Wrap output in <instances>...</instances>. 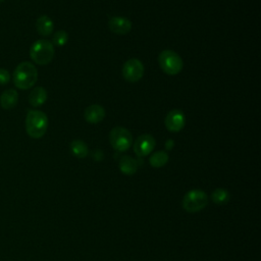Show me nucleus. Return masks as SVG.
Here are the masks:
<instances>
[{"mask_svg":"<svg viewBox=\"0 0 261 261\" xmlns=\"http://www.w3.org/2000/svg\"><path fill=\"white\" fill-rule=\"evenodd\" d=\"M12 79L16 88L20 90H28L36 84L38 80V70L33 63L23 61L15 67Z\"/></svg>","mask_w":261,"mask_h":261,"instance_id":"nucleus-1","label":"nucleus"},{"mask_svg":"<svg viewBox=\"0 0 261 261\" xmlns=\"http://www.w3.org/2000/svg\"><path fill=\"white\" fill-rule=\"evenodd\" d=\"M48 128V117L40 110H29L25 117L27 134L33 139L42 138Z\"/></svg>","mask_w":261,"mask_h":261,"instance_id":"nucleus-2","label":"nucleus"},{"mask_svg":"<svg viewBox=\"0 0 261 261\" xmlns=\"http://www.w3.org/2000/svg\"><path fill=\"white\" fill-rule=\"evenodd\" d=\"M30 56L37 64H48L54 57V45L49 40L40 39L32 44L30 48Z\"/></svg>","mask_w":261,"mask_h":261,"instance_id":"nucleus-3","label":"nucleus"},{"mask_svg":"<svg viewBox=\"0 0 261 261\" xmlns=\"http://www.w3.org/2000/svg\"><path fill=\"white\" fill-rule=\"evenodd\" d=\"M158 62L161 69L168 75L179 73L184 66L181 57L172 50L161 51L158 56Z\"/></svg>","mask_w":261,"mask_h":261,"instance_id":"nucleus-4","label":"nucleus"},{"mask_svg":"<svg viewBox=\"0 0 261 261\" xmlns=\"http://www.w3.org/2000/svg\"><path fill=\"white\" fill-rule=\"evenodd\" d=\"M208 204V196L202 190H191L184 196L182 208L189 213H196L204 209Z\"/></svg>","mask_w":261,"mask_h":261,"instance_id":"nucleus-5","label":"nucleus"},{"mask_svg":"<svg viewBox=\"0 0 261 261\" xmlns=\"http://www.w3.org/2000/svg\"><path fill=\"white\" fill-rule=\"evenodd\" d=\"M109 142L114 150L124 152L129 149L133 143V137L128 129L121 126H116L109 133Z\"/></svg>","mask_w":261,"mask_h":261,"instance_id":"nucleus-6","label":"nucleus"},{"mask_svg":"<svg viewBox=\"0 0 261 261\" xmlns=\"http://www.w3.org/2000/svg\"><path fill=\"white\" fill-rule=\"evenodd\" d=\"M121 73L125 81L129 83H136L140 81L144 75V65L141 60L137 58H130L124 62Z\"/></svg>","mask_w":261,"mask_h":261,"instance_id":"nucleus-7","label":"nucleus"},{"mask_svg":"<svg viewBox=\"0 0 261 261\" xmlns=\"http://www.w3.org/2000/svg\"><path fill=\"white\" fill-rule=\"evenodd\" d=\"M164 124L169 132L177 133L186 125V115L180 109H172L167 113Z\"/></svg>","mask_w":261,"mask_h":261,"instance_id":"nucleus-8","label":"nucleus"},{"mask_svg":"<svg viewBox=\"0 0 261 261\" xmlns=\"http://www.w3.org/2000/svg\"><path fill=\"white\" fill-rule=\"evenodd\" d=\"M155 139L149 135V134H144L141 135L135 142L134 144V151L139 157H144L149 155L154 147H155Z\"/></svg>","mask_w":261,"mask_h":261,"instance_id":"nucleus-9","label":"nucleus"},{"mask_svg":"<svg viewBox=\"0 0 261 261\" xmlns=\"http://www.w3.org/2000/svg\"><path fill=\"white\" fill-rule=\"evenodd\" d=\"M109 29L116 35H126L132 30V21L123 16H113L109 20Z\"/></svg>","mask_w":261,"mask_h":261,"instance_id":"nucleus-10","label":"nucleus"},{"mask_svg":"<svg viewBox=\"0 0 261 261\" xmlns=\"http://www.w3.org/2000/svg\"><path fill=\"white\" fill-rule=\"evenodd\" d=\"M105 114H106L105 109L101 105L93 104L85 109L84 116H85V119L87 122L98 123L104 119Z\"/></svg>","mask_w":261,"mask_h":261,"instance_id":"nucleus-11","label":"nucleus"},{"mask_svg":"<svg viewBox=\"0 0 261 261\" xmlns=\"http://www.w3.org/2000/svg\"><path fill=\"white\" fill-rule=\"evenodd\" d=\"M18 102V93L14 89H8L2 92L0 96V105L3 109L9 110Z\"/></svg>","mask_w":261,"mask_h":261,"instance_id":"nucleus-12","label":"nucleus"},{"mask_svg":"<svg viewBox=\"0 0 261 261\" xmlns=\"http://www.w3.org/2000/svg\"><path fill=\"white\" fill-rule=\"evenodd\" d=\"M36 29L41 36L43 37L50 36L54 29L53 20L48 15H42L36 21Z\"/></svg>","mask_w":261,"mask_h":261,"instance_id":"nucleus-13","label":"nucleus"},{"mask_svg":"<svg viewBox=\"0 0 261 261\" xmlns=\"http://www.w3.org/2000/svg\"><path fill=\"white\" fill-rule=\"evenodd\" d=\"M47 100V91L43 87L34 88L29 95V102L33 107L42 106Z\"/></svg>","mask_w":261,"mask_h":261,"instance_id":"nucleus-14","label":"nucleus"},{"mask_svg":"<svg viewBox=\"0 0 261 261\" xmlns=\"http://www.w3.org/2000/svg\"><path fill=\"white\" fill-rule=\"evenodd\" d=\"M119 169L122 173L126 175H132L138 170V162L130 156H122L119 160Z\"/></svg>","mask_w":261,"mask_h":261,"instance_id":"nucleus-15","label":"nucleus"},{"mask_svg":"<svg viewBox=\"0 0 261 261\" xmlns=\"http://www.w3.org/2000/svg\"><path fill=\"white\" fill-rule=\"evenodd\" d=\"M70 151L76 158H85L89 154L88 146L82 140H73L70 143Z\"/></svg>","mask_w":261,"mask_h":261,"instance_id":"nucleus-16","label":"nucleus"},{"mask_svg":"<svg viewBox=\"0 0 261 261\" xmlns=\"http://www.w3.org/2000/svg\"><path fill=\"white\" fill-rule=\"evenodd\" d=\"M169 156L165 151H157L153 153L149 159V163L152 167L160 168L168 162Z\"/></svg>","mask_w":261,"mask_h":261,"instance_id":"nucleus-17","label":"nucleus"},{"mask_svg":"<svg viewBox=\"0 0 261 261\" xmlns=\"http://www.w3.org/2000/svg\"><path fill=\"white\" fill-rule=\"evenodd\" d=\"M211 199L217 205H224L229 201V193L224 189L217 188L212 192Z\"/></svg>","mask_w":261,"mask_h":261,"instance_id":"nucleus-18","label":"nucleus"},{"mask_svg":"<svg viewBox=\"0 0 261 261\" xmlns=\"http://www.w3.org/2000/svg\"><path fill=\"white\" fill-rule=\"evenodd\" d=\"M67 41H68V34L63 30L57 31L52 38V44L58 47L64 46L67 43Z\"/></svg>","mask_w":261,"mask_h":261,"instance_id":"nucleus-19","label":"nucleus"},{"mask_svg":"<svg viewBox=\"0 0 261 261\" xmlns=\"http://www.w3.org/2000/svg\"><path fill=\"white\" fill-rule=\"evenodd\" d=\"M10 81V73L5 68H0V85H7Z\"/></svg>","mask_w":261,"mask_h":261,"instance_id":"nucleus-20","label":"nucleus"},{"mask_svg":"<svg viewBox=\"0 0 261 261\" xmlns=\"http://www.w3.org/2000/svg\"><path fill=\"white\" fill-rule=\"evenodd\" d=\"M92 156L96 161H101L103 159V153L101 150H94Z\"/></svg>","mask_w":261,"mask_h":261,"instance_id":"nucleus-21","label":"nucleus"},{"mask_svg":"<svg viewBox=\"0 0 261 261\" xmlns=\"http://www.w3.org/2000/svg\"><path fill=\"white\" fill-rule=\"evenodd\" d=\"M165 147H166L167 150H170L173 147V140H167V142L165 144Z\"/></svg>","mask_w":261,"mask_h":261,"instance_id":"nucleus-22","label":"nucleus"},{"mask_svg":"<svg viewBox=\"0 0 261 261\" xmlns=\"http://www.w3.org/2000/svg\"><path fill=\"white\" fill-rule=\"evenodd\" d=\"M3 1H4V0H0V3H1V2H3Z\"/></svg>","mask_w":261,"mask_h":261,"instance_id":"nucleus-23","label":"nucleus"}]
</instances>
